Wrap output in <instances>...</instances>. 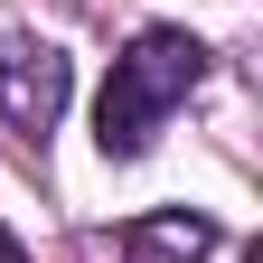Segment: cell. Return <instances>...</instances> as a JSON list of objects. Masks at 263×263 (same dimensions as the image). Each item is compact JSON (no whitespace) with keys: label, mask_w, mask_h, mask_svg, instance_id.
<instances>
[{"label":"cell","mask_w":263,"mask_h":263,"mask_svg":"<svg viewBox=\"0 0 263 263\" xmlns=\"http://www.w3.org/2000/svg\"><path fill=\"white\" fill-rule=\"evenodd\" d=\"M197 85H207V47H197L188 28H141V38L113 57L104 94H94V151L104 160H141L151 132L170 122Z\"/></svg>","instance_id":"6da1fadb"},{"label":"cell","mask_w":263,"mask_h":263,"mask_svg":"<svg viewBox=\"0 0 263 263\" xmlns=\"http://www.w3.org/2000/svg\"><path fill=\"white\" fill-rule=\"evenodd\" d=\"M66 94H76L66 47H47V38H0V122H10V132H28V141L57 132Z\"/></svg>","instance_id":"7a4b0ae2"},{"label":"cell","mask_w":263,"mask_h":263,"mask_svg":"<svg viewBox=\"0 0 263 263\" xmlns=\"http://www.w3.org/2000/svg\"><path fill=\"white\" fill-rule=\"evenodd\" d=\"M122 254H132V263H207V254H216V216H188V207L132 216V226H122Z\"/></svg>","instance_id":"3957f363"},{"label":"cell","mask_w":263,"mask_h":263,"mask_svg":"<svg viewBox=\"0 0 263 263\" xmlns=\"http://www.w3.org/2000/svg\"><path fill=\"white\" fill-rule=\"evenodd\" d=\"M0 263H28V245H19V235H10V226H0Z\"/></svg>","instance_id":"277c9868"}]
</instances>
